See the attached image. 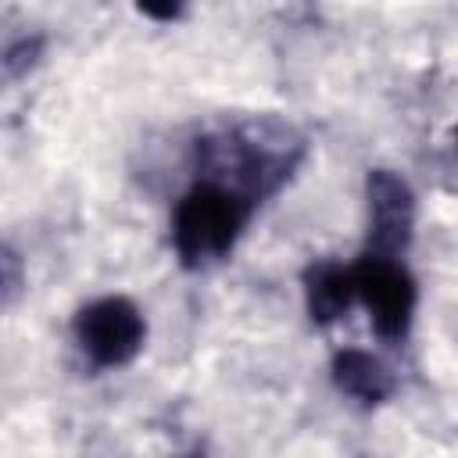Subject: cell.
I'll list each match as a JSON object with an SVG mask.
<instances>
[{
  "mask_svg": "<svg viewBox=\"0 0 458 458\" xmlns=\"http://www.w3.org/2000/svg\"><path fill=\"white\" fill-rule=\"evenodd\" d=\"M365 208H369L365 254L401 261V254L408 250L411 233H415L411 186L390 168H372L365 179Z\"/></svg>",
  "mask_w": 458,
  "mask_h": 458,
  "instance_id": "5b68a950",
  "label": "cell"
},
{
  "mask_svg": "<svg viewBox=\"0 0 458 458\" xmlns=\"http://www.w3.org/2000/svg\"><path fill=\"white\" fill-rule=\"evenodd\" d=\"M333 383H336L340 394L354 397L358 404H379L394 390L390 369L376 354L358 351V347H347L333 358Z\"/></svg>",
  "mask_w": 458,
  "mask_h": 458,
  "instance_id": "52a82bcc",
  "label": "cell"
},
{
  "mask_svg": "<svg viewBox=\"0 0 458 458\" xmlns=\"http://www.w3.org/2000/svg\"><path fill=\"white\" fill-rule=\"evenodd\" d=\"M39 50H43V39L39 36H25L21 43H11L7 50H4V75L7 79H18L21 72H29L32 64H36V57H39Z\"/></svg>",
  "mask_w": 458,
  "mask_h": 458,
  "instance_id": "ba28073f",
  "label": "cell"
},
{
  "mask_svg": "<svg viewBox=\"0 0 458 458\" xmlns=\"http://www.w3.org/2000/svg\"><path fill=\"white\" fill-rule=\"evenodd\" d=\"M140 14H147V18H161V21H172V18H179V14H182V7H179V4H168V7L140 4Z\"/></svg>",
  "mask_w": 458,
  "mask_h": 458,
  "instance_id": "30bf717a",
  "label": "cell"
},
{
  "mask_svg": "<svg viewBox=\"0 0 458 458\" xmlns=\"http://www.w3.org/2000/svg\"><path fill=\"white\" fill-rule=\"evenodd\" d=\"M304 301H308V315L318 326L336 322L340 315H347V308L358 301L351 265H336V261L311 265L304 272Z\"/></svg>",
  "mask_w": 458,
  "mask_h": 458,
  "instance_id": "8992f818",
  "label": "cell"
},
{
  "mask_svg": "<svg viewBox=\"0 0 458 458\" xmlns=\"http://www.w3.org/2000/svg\"><path fill=\"white\" fill-rule=\"evenodd\" d=\"M351 272H354V297L369 308L376 336L386 344H401L415 311V283L408 268L394 258L365 254L358 265H351Z\"/></svg>",
  "mask_w": 458,
  "mask_h": 458,
  "instance_id": "277c9868",
  "label": "cell"
},
{
  "mask_svg": "<svg viewBox=\"0 0 458 458\" xmlns=\"http://www.w3.org/2000/svg\"><path fill=\"white\" fill-rule=\"evenodd\" d=\"M72 333H75L79 351L97 369H118V365H129L143 351L147 322L129 297H100L79 308Z\"/></svg>",
  "mask_w": 458,
  "mask_h": 458,
  "instance_id": "3957f363",
  "label": "cell"
},
{
  "mask_svg": "<svg viewBox=\"0 0 458 458\" xmlns=\"http://www.w3.org/2000/svg\"><path fill=\"white\" fill-rule=\"evenodd\" d=\"M0 272H4V304H14V297L21 290V261H18V254L11 247H4Z\"/></svg>",
  "mask_w": 458,
  "mask_h": 458,
  "instance_id": "9c48e42d",
  "label": "cell"
},
{
  "mask_svg": "<svg viewBox=\"0 0 458 458\" xmlns=\"http://www.w3.org/2000/svg\"><path fill=\"white\" fill-rule=\"evenodd\" d=\"M254 204L236 190L200 179L182 193L172 215V247L182 268H211L218 265L240 240Z\"/></svg>",
  "mask_w": 458,
  "mask_h": 458,
  "instance_id": "7a4b0ae2",
  "label": "cell"
},
{
  "mask_svg": "<svg viewBox=\"0 0 458 458\" xmlns=\"http://www.w3.org/2000/svg\"><path fill=\"white\" fill-rule=\"evenodd\" d=\"M304 150L308 143L290 122L254 114L200 136L193 147V161L208 182H218L225 190H236L250 204H261L293 175Z\"/></svg>",
  "mask_w": 458,
  "mask_h": 458,
  "instance_id": "6da1fadb",
  "label": "cell"
}]
</instances>
